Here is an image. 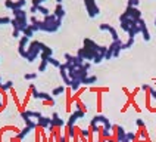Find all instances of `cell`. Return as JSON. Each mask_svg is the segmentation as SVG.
<instances>
[{"label":"cell","instance_id":"6da1fadb","mask_svg":"<svg viewBox=\"0 0 156 142\" xmlns=\"http://www.w3.org/2000/svg\"><path fill=\"white\" fill-rule=\"evenodd\" d=\"M41 42H38V40H31L30 44H28V47H27V53H25V58L28 62H34V59L41 53Z\"/></svg>","mask_w":156,"mask_h":142},{"label":"cell","instance_id":"7a4b0ae2","mask_svg":"<svg viewBox=\"0 0 156 142\" xmlns=\"http://www.w3.org/2000/svg\"><path fill=\"white\" fill-rule=\"evenodd\" d=\"M34 24H37L41 31H46V33H56L62 25V19H56V21H52V22H44L43 19H41V21H35Z\"/></svg>","mask_w":156,"mask_h":142},{"label":"cell","instance_id":"3957f363","mask_svg":"<svg viewBox=\"0 0 156 142\" xmlns=\"http://www.w3.org/2000/svg\"><path fill=\"white\" fill-rule=\"evenodd\" d=\"M84 6H86V9H87V15L90 18H96L100 13V9L96 5L94 0H84Z\"/></svg>","mask_w":156,"mask_h":142},{"label":"cell","instance_id":"277c9868","mask_svg":"<svg viewBox=\"0 0 156 142\" xmlns=\"http://www.w3.org/2000/svg\"><path fill=\"white\" fill-rule=\"evenodd\" d=\"M112 138L115 139L116 142H124L125 141V130H124V127H121V126H118V124H113L112 126Z\"/></svg>","mask_w":156,"mask_h":142},{"label":"cell","instance_id":"5b68a950","mask_svg":"<svg viewBox=\"0 0 156 142\" xmlns=\"http://www.w3.org/2000/svg\"><path fill=\"white\" fill-rule=\"evenodd\" d=\"M83 47H86L87 50H90V52H94V53H99V49H100V44H97L94 40H91V39H88L86 37L84 39V42H83Z\"/></svg>","mask_w":156,"mask_h":142},{"label":"cell","instance_id":"8992f818","mask_svg":"<svg viewBox=\"0 0 156 142\" xmlns=\"http://www.w3.org/2000/svg\"><path fill=\"white\" fill-rule=\"evenodd\" d=\"M124 15H125L127 18H131V19L139 21L140 18H141V12L139 10V8H130V6H127L125 12H124Z\"/></svg>","mask_w":156,"mask_h":142},{"label":"cell","instance_id":"52a82bcc","mask_svg":"<svg viewBox=\"0 0 156 142\" xmlns=\"http://www.w3.org/2000/svg\"><path fill=\"white\" fill-rule=\"evenodd\" d=\"M30 42H31V40H30L28 37H25V36H22V37L19 39V44H18V52H19V55H21V56H25L27 47H28Z\"/></svg>","mask_w":156,"mask_h":142},{"label":"cell","instance_id":"ba28073f","mask_svg":"<svg viewBox=\"0 0 156 142\" xmlns=\"http://www.w3.org/2000/svg\"><path fill=\"white\" fill-rule=\"evenodd\" d=\"M99 30L100 31H109L111 33V36H112V42H115V40H119V36H118V31L113 28L112 25H109V24H100L99 25Z\"/></svg>","mask_w":156,"mask_h":142},{"label":"cell","instance_id":"9c48e42d","mask_svg":"<svg viewBox=\"0 0 156 142\" xmlns=\"http://www.w3.org/2000/svg\"><path fill=\"white\" fill-rule=\"evenodd\" d=\"M84 114H86L84 111H81V110H75V111H74V113L71 114L69 120L66 121V126H74L78 118H83V117H84Z\"/></svg>","mask_w":156,"mask_h":142},{"label":"cell","instance_id":"30bf717a","mask_svg":"<svg viewBox=\"0 0 156 142\" xmlns=\"http://www.w3.org/2000/svg\"><path fill=\"white\" fill-rule=\"evenodd\" d=\"M109 47L112 49V52H113V56H112V58H118V56H119V53H121V50H122V42H121V39H119V40H115V42H112Z\"/></svg>","mask_w":156,"mask_h":142},{"label":"cell","instance_id":"8fae6325","mask_svg":"<svg viewBox=\"0 0 156 142\" xmlns=\"http://www.w3.org/2000/svg\"><path fill=\"white\" fill-rule=\"evenodd\" d=\"M59 71H61L62 81L66 84V88H69L71 86V79H69V76H68V73H66V67H65V64H62L61 67H59Z\"/></svg>","mask_w":156,"mask_h":142},{"label":"cell","instance_id":"7c38bea8","mask_svg":"<svg viewBox=\"0 0 156 142\" xmlns=\"http://www.w3.org/2000/svg\"><path fill=\"white\" fill-rule=\"evenodd\" d=\"M50 120H52V118L41 115L40 118H37V127H40V129H49V126H50Z\"/></svg>","mask_w":156,"mask_h":142},{"label":"cell","instance_id":"4fadbf2b","mask_svg":"<svg viewBox=\"0 0 156 142\" xmlns=\"http://www.w3.org/2000/svg\"><path fill=\"white\" fill-rule=\"evenodd\" d=\"M139 24H140V27H141V34H143V40H144V42H149V40H150V33H149V28H147V25H146V22H144L143 19H140Z\"/></svg>","mask_w":156,"mask_h":142},{"label":"cell","instance_id":"5bb4252c","mask_svg":"<svg viewBox=\"0 0 156 142\" xmlns=\"http://www.w3.org/2000/svg\"><path fill=\"white\" fill-rule=\"evenodd\" d=\"M106 123H109V120L105 117V115L102 114H97L93 117V120L90 121V124H106Z\"/></svg>","mask_w":156,"mask_h":142},{"label":"cell","instance_id":"9a60e30c","mask_svg":"<svg viewBox=\"0 0 156 142\" xmlns=\"http://www.w3.org/2000/svg\"><path fill=\"white\" fill-rule=\"evenodd\" d=\"M55 17L58 18V19H62V18L65 17V13H66V10L63 9V6L62 5H56V8H55Z\"/></svg>","mask_w":156,"mask_h":142},{"label":"cell","instance_id":"2e32d148","mask_svg":"<svg viewBox=\"0 0 156 142\" xmlns=\"http://www.w3.org/2000/svg\"><path fill=\"white\" fill-rule=\"evenodd\" d=\"M81 86H83V83H81V80H80V79L71 80V86H69V89L72 90V92H78V90L81 89Z\"/></svg>","mask_w":156,"mask_h":142},{"label":"cell","instance_id":"e0dca14e","mask_svg":"<svg viewBox=\"0 0 156 142\" xmlns=\"http://www.w3.org/2000/svg\"><path fill=\"white\" fill-rule=\"evenodd\" d=\"M96 81H97V77H96V76H87L86 79L81 80V83H83L84 86H91V84H94Z\"/></svg>","mask_w":156,"mask_h":142},{"label":"cell","instance_id":"ac0fdd59","mask_svg":"<svg viewBox=\"0 0 156 142\" xmlns=\"http://www.w3.org/2000/svg\"><path fill=\"white\" fill-rule=\"evenodd\" d=\"M24 113H25V115H27V117H30V118H40V117H41V113H38V111L24 110Z\"/></svg>","mask_w":156,"mask_h":142},{"label":"cell","instance_id":"d6986e66","mask_svg":"<svg viewBox=\"0 0 156 142\" xmlns=\"http://www.w3.org/2000/svg\"><path fill=\"white\" fill-rule=\"evenodd\" d=\"M74 102H75V106H77L75 110H81V111H84V113L87 111V106L81 102V99H80V98H74Z\"/></svg>","mask_w":156,"mask_h":142},{"label":"cell","instance_id":"ffe728a7","mask_svg":"<svg viewBox=\"0 0 156 142\" xmlns=\"http://www.w3.org/2000/svg\"><path fill=\"white\" fill-rule=\"evenodd\" d=\"M65 86H56V88L53 89L52 90V96H59V95H62V93H63V92H65Z\"/></svg>","mask_w":156,"mask_h":142},{"label":"cell","instance_id":"44dd1931","mask_svg":"<svg viewBox=\"0 0 156 142\" xmlns=\"http://www.w3.org/2000/svg\"><path fill=\"white\" fill-rule=\"evenodd\" d=\"M38 99H43V101H55V98L50 93H46V92H38Z\"/></svg>","mask_w":156,"mask_h":142},{"label":"cell","instance_id":"7402d4cb","mask_svg":"<svg viewBox=\"0 0 156 142\" xmlns=\"http://www.w3.org/2000/svg\"><path fill=\"white\" fill-rule=\"evenodd\" d=\"M6 106V96H5V92L0 89V111H3Z\"/></svg>","mask_w":156,"mask_h":142},{"label":"cell","instance_id":"603a6c76","mask_svg":"<svg viewBox=\"0 0 156 142\" xmlns=\"http://www.w3.org/2000/svg\"><path fill=\"white\" fill-rule=\"evenodd\" d=\"M37 12H40L43 17H46V15H49L50 13V10L46 8V6H43V5H40V6H37Z\"/></svg>","mask_w":156,"mask_h":142},{"label":"cell","instance_id":"cb8c5ba5","mask_svg":"<svg viewBox=\"0 0 156 142\" xmlns=\"http://www.w3.org/2000/svg\"><path fill=\"white\" fill-rule=\"evenodd\" d=\"M33 34H34V31H33V28H31L30 25H28L25 30L22 31V36H25V37H28V39H31V37H33Z\"/></svg>","mask_w":156,"mask_h":142},{"label":"cell","instance_id":"d4e9b609","mask_svg":"<svg viewBox=\"0 0 156 142\" xmlns=\"http://www.w3.org/2000/svg\"><path fill=\"white\" fill-rule=\"evenodd\" d=\"M133 44H134V39H130V37H128V39H127V42H125V43H122V50L130 49Z\"/></svg>","mask_w":156,"mask_h":142},{"label":"cell","instance_id":"484cf974","mask_svg":"<svg viewBox=\"0 0 156 142\" xmlns=\"http://www.w3.org/2000/svg\"><path fill=\"white\" fill-rule=\"evenodd\" d=\"M12 88H13V81H12V80H8V81L2 86V90H3V92H8V90H10Z\"/></svg>","mask_w":156,"mask_h":142},{"label":"cell","instance_id":"4316f807","mask_svg":"<svg viewBox=\"0 0 156 142\" xmlns=\"http://www.w3.org/2000/svg\"><path fill=\"white\" fill-rule=\"evenodd\" d=\"M125 141H128V142H134V141H136V133H133V132H127V133H125Z\"/></svg>","mask_w":156,"mask_h":142},{"label":"cell","instance_id":"83f0119b","mask_svg":"<svg viewBox=\"0 0 156 142\" xmlns=\"http://www.w3.org/2000/svg\"><path fill=\"white\" fill-rule=\"evenodd\" d=\"M58 18L55 17V13H49V15H46V17H43V21L44 22H52V21H56Z\"/></svg>","mask_w":156,"mask_h":142},{"label":"cell","instance_id":"f1b7e54d","mask_svg":"<svg viewBox=\"0 0 156 142\" xmlns=\"http://www.w3.org/2000/svg\"><path fill=\"white\" fill-rule=\"evenodd\" d=\"M25 3H27V0H16V2H15V9H22L25 6ZM15 9H13V10H15Z\"/></svg>","mask_w":156,"mask_h":142},{"label":"cell","instance_id":"f546056e","mask_svg":"<svg viewBox=\"0 0 156 142\" xmlns=\"http://www.w3.org/2000/svg\"><path fill=\"white\" fill-rule=\"evenodd\" d=\"M5 8H8V9H15V2L13 0H5Z\"/></svg>","mask_w":156,"mask_h":142},{"label":"cell","instance_id":"4dcf8cb0","mask_svg":"<svg viewBox=\"0 0 156 142\" xmlns=\"http://www.w3.org/2000/svg\"><path fill=\"white\" fill-rule=\"evenodd\" d=\"M47 64H49V61H41L40 62V65H38V71H40V73H44L46 68H47Z\"/></svg>","mask_w":156,"mask_h":142},{"label":"cell","instance_id":"1f68e13d","mask_svg":"<svg viewBox=\"0 0 156 142\" xmlns=\"http://www.w3.org/2000/svg\"><path fill=\"white\" fill-rule=\"evenodd\" d=\"M49 64H52V65H55V67H58V68H59V67L62 65L61 62L58 61L56 58H53V56H50V58H49Z\"/></svg>","mask_w":156,"mask_h":142},{"label":"cell","instance_id":"d6a6232c","mask_svg":"<svg viewBox=\"0 0 156 142\" xmlns=\"http://www.w3.org/2000/svg\"><path fill=\"white\" fill-rule=\"evenodd\" d=\"M24 79L25 80H34V79H37V74H35V73H27L25 76H24Z\"/></svg>","mask_w":156,"mask_h":142},{"label":"cell","instance_id":"836d02e7","mask_svg":"<svg viewBox=\"0 0 156 142\" xmlns=\"http://www.w3.org/2000/svg\"><path fill=\"white\" fill-rule=\"evenodd\" d=\"M10 18L8 17H5V18H0V25H8V24H10Z\"/></svg>","mask_w":156,"mask_h":142},{"label":"cell","instance_id":"e575fe53","mask_svg":"<svg viewBox=\"0 0 156 142\" xmlns=\"http://www.w3.org/2000/svg\"><path fill=\"white\" fill-rule=\"evenodd\" d=\"M103 59H105L103 56H102L100 53H97V55H96V58H94V59H93V62H94V64H100V62L103 61Z\"/></svg>","mask_w":156,"mask_h":142},{"label":"cell","instance_id":"d590c367","mask_svg":"<svg viewBox=\"0 0 156 142\" xmlns=\"http://www.w3.org/2000/svg\"><path fill=\"white\" fill-rule=\"evenodd\" d=\"M139 0H128V6H130V8H137V6H139Z\"/></svg>","mask_w":156,"mask_h":142},{"label":"cell","instance_id":"8d00e7d4","mask_svg":"<svg viewBox=\"0 0 156 142\" xmlns=\"http://www.w3.org/2000/svg\"><path fill=\"white\" fill-rule=\"evenodd\" d=\"M44 2H47V0H31V5L37 8V6H40V5H43Z\"/></svg>","mask_w":156,"mask_h":142},{"label":"cell","instance_id":"74e56055","mask_svg":"<svg viewBox=\"0 0 156 142\" xmlns=\"http://www.w3.org/2000/svg\"><path fill=\"white\" fill-rule=\"evenodd\" d=\"M136 124H137L139 129H143V127H144V121H143L141 118H137V120H136Z\"/></svg>","mask_w":156,"mask_h":142},{"label":"cell","instance_id":"f35d334b","mask_svg":"<svg viewBox=\"0 0 156 142\" xmlns=\"http://www.w3.org/2000/svg\"><path fill=\"white\" fill-rule=\"evenodd\" d=\"M43 105H44V106H50V105H55V101H43Z\"/></svg>","mask_w":156,"mask_h":142},{"label":"cell","instance_id":"ab89813d","mask_svg":"<svg viewBox=\"0 0 156 142\" xmlns=\"http://www.w3.org/2000/svg\"><path fill=\"white\" fill-rule=\"evenodd\" d=\"M19 34H21V31H19V30H13V33H12V36H13L15 39H19Z\"/></svg>","mask_w":156,"mask_h":142},{"label":"cell","instance_id":"60d3db41","mask_svg":"<svg viewBox=\"0 0 156 142\" xmlns=\"http://www.w3.org/2000/svg\"><path fill=\"white\" fill-rule=\"evenodd\" d=\"M149 88H150L149 84H141V88H140V89H141V90H144V92H147Z\"/></svg>","mask_w":156,"mask_h":142},{"label":"cell","instance_id":"b9f144b4","mask_svg":"<svg viewBox=\"0 0 156 142\" xmlns=\"http://www.w3.org/2000/svg\"><path fill=\"white\" fill-rule=\"evenodd\" d=\"M35 12H37V8H35V6H31V8H30V13H35Z\"/></svg>","mask_w":156,"mask_h":142},{"label":"cell","instance_id":"7bdbcfd3","mask_svg":"<svg viewBox=\"0 0 156 142\" xmlns=\"http://www.w3.org/2000/svg\"><path fill=\"white\" fill-rule=\"evenodd\" d=\"M105 142H116V141H115L113 138H109V139H106V141H105Z\"/></svg>","mask_w":156,"mask_h":142},{"label":"cell","instance_id":"ee69618b","mask_svg":"<svg viewBox=\"0 0 156 142\" xmlns=\"http://www.w3.org/2000/svg\"><path fill=\"white\" fill-rule=\"evenodd\" d=\"M2 86H3V84H2V77H0V89H2Z\"/></svg>","mask_w":156,"mask_h":142},{"label":"cell","instance_id":"f6af8a7d","mask_svg":"<svg viewBox=\"0 0 156 142\" xmlns=\"http://www.w3.org/2000/svg\"><path fill=\"white\" fill-rule=\"evenodd\" d=\"M155 25H156V19H155Z\"/></svg>","mask_w":156,"mask_h":142},{"label":"cell","instance_id":"bcb514c9","mask_svg":"<svg viewBox=\"0 0 156 142\" xmlns=\"http://www.w3.org/2000/svg\"><path fill=\"white\" fill-rule=\"evenodd\" d=\"M124 142H128V141H124Z\"/></svg>","mask_w":156,"mask_h":142}]
</instances>
